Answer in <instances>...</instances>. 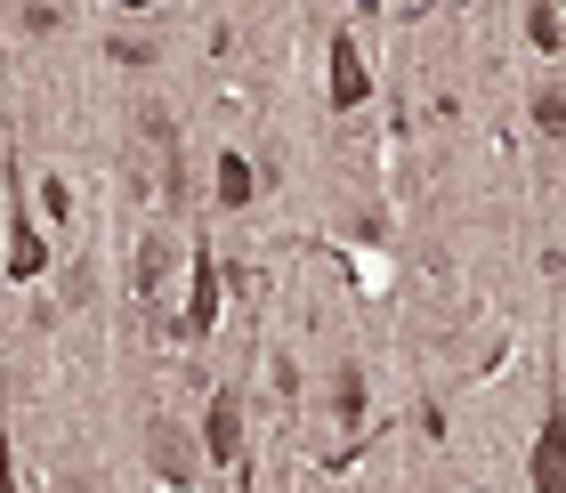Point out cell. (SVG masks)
Returning a JSON list of instances; mask_svg holds the SVG:
<instances>
[{
	"label": "cell",
	"instance_id": "1",
	"mask_svg": "<svg viewBox=\"0 0 566 493\" xmlns=\"http://www.w3.org/2000/svg\"><path fill=\"white\" fill-rule=\"evenodd\" d=\"M49 259H57V251H49L41 227H33V187H24V170L9 162V259H0V275H9V283H41Z\"/></svg>",
	"mask_w": 566,
	"mask_h": 493
},
{
	"label": "cell",
	"instance_id": "2",
	"mask_svg": "<svg viewBox=\"0 0 566 493\" xmlns=\"http://www.w3.org/2000/svg\"><path fill=\"white\" fill-rule=\"evenodd\" d=\"M146 470H154V485L195 493V478H202V437H187L170 412H154V421H146Z\"/></svg>",
	"mask_w": 566,
	"mask_h": 493
},
{
	"label": "cell",
	"instance_id": "3",
	"mask_svg": "<svg viewBox=\"0 0 566 493\" xmlns=\"http://www.w3.org/2000/svg\"><path fill=\"white\" fill-rule=\"evenodd\" d=\"M219 324V259H211V243H195V283H187V316H178L170 332L178 340H202V332Z\"/></svg>",
	"mask_w": 566,
	"mask_h": 493
},
{
	"label": "cell",
	"instance_id": "4",
	"mask_svg": "<svg viewBox=\"0 0 566 493\" xmlns=\"http://www.w3.org/2000/svg\"><path fill=\"white\" fill-rule=\"evenodd\" d=\"M235 453H243V405H235V388H211V405H202V461L235 470Z\"/></svg>",
	"mask_w": 566,
	"mask_h": 493
},
{
	"label": "cell",
	"instance_id": "5",
	"mask_svg": "<svg viewBox=\"0 0 566 493\" xmlns=\"http://www.w3.org/2000/svg\"><path fill=\"white\" fill-rule=\"evenodd\" d=\"M534 493H566V405H551L543 437H534V461H526Z\"/></svg>",
	"mask_w": 566,
	"mask_h": 493
},
{
	"label": "cell",
	"instance_id": "6",
	"mask_svg": "<svg viewBox=\"0 0 566 493\" xmlns=\"http://www.w3.org/2000/svg\"><path fill=\"white\" fill-rule=\"evenodd\" d=\"M332 114H356L365 106V49H356V33H332Z\"/></svg>",
	"mask_w": 566,
	"mask_h": 493
},
{
	"label": "cell",
	"instance_id": "7",
	"mask_svg": "<svg viewBox=\"0 0 566 493\" xmlns=\"http://www.w3.org/2000/svg\"><path fill=\"white\" fill-rule=\"evenodd\" d=\"M170 268H178V251H170V235H163V227H154V235H138V300H146V307L163 300Z\"/></svg>",
	"mask_w": 566,
	"mask_h": 493
},
{
	"label": "cell",
	"instance_id": "8",
	"mask_svg": "<svg viewBox=\"0 0 566 493\" xmlns=\"http://www.w3.org/2000/svg\"><path fill=\"white\" fill-rule=\"evenodd\" d=\"M211 195H219V211H243V202L260 195V170H251L243 154H219V178H211Z\"/></svg>",
	"mask_w": 566,
	"mask_h": 493
},
{
	"label": "cell",
	"instance_id": "9",
	"mask_svg": "<svg viewBox=\"0 0 566 493\" xmlns=\"http://www.w3.org/2000/svg\"><path fill=\"white\" fill-rule=\"evenodd\" d=\"M526 41L543 49V57H558V49H566V17H558V0H526Z\"/></svg>",
	"mask_w": 566,
	"mask_h": 493
},
{
	"label": "cell",
	"instance_id": "10",
	"mask_svg": "<svg viewBox=\"0 0 566 493\" xmlns=\"http://www.w3.org/2000/svg\"><path fill=\"white\" fill-rule=\"evenodd\" d=\"M17 33L24 41H57L65 33V9H57V0H17Z\"/></svg>",
	"mask_w": 566,
	"mask_h": 493
},
{
	"label": "cell",
	"instance_id": "11",
	"mask_svg": "<svg viewBox=\"0 0 566 493\" xmlns=\"http://www.w3.org/2000/svg\"><path fill=\"white\" fill-rule=\"evenodd\" d=\"M130 122H138V138H146V146H163V154L178 146V114L163 106V97H146V106H138Z\"/></svg>",
	"mask_w": 566,
	"mask_h": 493
},
{
	"label": "cell",
	"instance_id": "12",
	"mask_svg": "<svg viewBox=\"0 0 566 493\" xmlns=\"http://www.w3.org/2000/svg\"><path fill=\"white\" fill-rule=\"evenodd\" d=\"M106 57H114V65H130V73H146V65H163V41H146V33H114V41H106Z\"/></svg>",
	"mask_w": 566,
	"mask_h": 493
},
{
	"label": "cell",
	"instance_id": "13",
	"mask_svg": "<svg viewBox=\"0 0 566 493\" xmlns=\"http://www.w3.org/2000/svg\"><path fill=\"white\" fill-rule=\"evenodd\" d=\"M154 195H170V211H187V202H195V170H187V154H163V187H154Z\"/></svg>",
	"mask_w": 566,
	"mask_h": 493
},
{
	"label": "cell",
	"instance_id": "14",
	"mask_svg": "<svg viewBox=\"0 0 566 493\" xmlns=\"http://www.w3.org/2000/svg\"><path fill=\"white\" fill-rule=\"evenodd\" d=\"M534 129H543V138H566V90L558 82L534 90Z\"/></svg>",
	"mask_w": 566,
	"mask_h": 493
},
{
	"label": "cell",
	"instance_id": "15",
	"mask_svg": "<svg viewBox=\"0 0 566 493\" xmlns=\"http://www.w3.org/2000/svg\"><path fill=\"white\" fill-rule=\"evenodd\" d=\"M332 405H340V421H348V429L365 421V373H340V388H332Z\"/></svg>",
	"mask_w": 566,
	"mask_h": 493
},
{
	"label": "cell",
	"instance_id": "16",
	"mask_svg": "<svg viewBox=\"0 0 566 493\" xmlns=\"http://www.w3.org/2000/svg\"><path fill=\"white\" fill-rule=\"evenodd\" d=\"M90 292H97V268H90V259H73V268H65V300H73V307H82Z\"/></svg>",
	"mask_w": 566,
	"mask_h": 493
},
{
	"label": "cell",
	"instance_id": "17",
	"mask_svg": "<svg viewBox=\"0 0 566 493\" xmlns=\"http://www.w3.org/2000/svg\"><path fill=\"white\" fill-rule=\"evenodd\" d=\"M268 373H275V397H300V365H292V356H275Z\"/></svg>",
	"mask_w": 566,
	"mask_h": 493
},
{
	"label": "cell",
	"instance_id": "18",
	"mask_svg": "<svg viewBox=\"0 0 566 493\" xmlns=\"http://www.w3.org/2000/svg\"><path fill=\"white\" fill-rule=\"evenodd\" d=\"M0 493H17V453H9V429H0Z\"/></svg>",
	"mask_w": 566,
	"mask_h": 493
}]
</instances>
